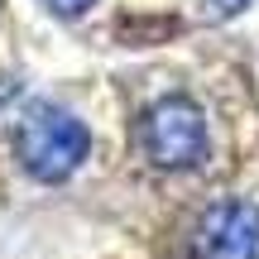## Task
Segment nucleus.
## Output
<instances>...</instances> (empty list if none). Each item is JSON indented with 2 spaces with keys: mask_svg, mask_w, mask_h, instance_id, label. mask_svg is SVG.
<instances>
[{
  "mask_svg": "<svg viewBox=\"0 0 259 259\" xmlns=\"http://www.w3.org/2000/svg\"><path fill=\"white\" fill-rule=\"evenodd\" d=\"M87 154H92V130L53 101L29 106L15 130V158L34 183H67L87 163Z\"/></svg>",
  "mask_w": 259,
  "mask_h": 259,
  "instance_id": "obj_1",
  "label": "nucleus"
},
{
  "mask_svg": "<svg viewBox=\"0 0 259 259\" xmlns=\"http://www.w3.org/2000/svg\"><path fill=\"white\" fill-rule=\"evenodd\" d=\"M139 149L154 168L163 173H192L211 154V135H206V111L183 92H168L144 106L139 115Z\"/></svg>",
  "mask_w": 259,
  "mask_h": 259,
  "instance_id": "obj_2",
  "label": "nucleus"
},
{
  "mask_svg": "<svg viewBox=\"0 0 259 259\" xmlns=\"http://www.w3.org/2000/svg\"><path fill=\"white\" fill-rule=\"evenodd\" d=\"M187 254L192 259H259V206L240 202V197L211 202L192 226Z\"/></svg>",
  "mask_w": 259,
  "mask_h": 259,
  "instance_id": "obj_3",
  "label": "nucleus"
},
{
  "mask_svg": "<svg viewBox=\"0 0 259 259\" xmlns=\"http://www.w3.org/2000/svg\"><path fill=\"white\" fill-rule=\"evenodd\" d=\"M197 5H202V15L211 19V24H226V19L245 15V10H250L254 0H197Z\"/></svg>",
  "mask_w": 259,
  "mask_h": 259,
  "instance_id": "obj_4",
  "label": "nucleus"
},
{
  "mask_svg": "<svg viewBox=\"0 0 259 259\" xmlns=\"http://www.w3.org/2000/svg\"><path fill=\"white\" fill-rule=\"evenodd\" d=\"M38 5H44L48 15H58V19H82L96 0H38Z\"/></svg>",
  "mask_w": 259,
  "mask_h": 259,
  "instance_id": "obj_5",
  "label": "nucleus"
}]
</instances>
